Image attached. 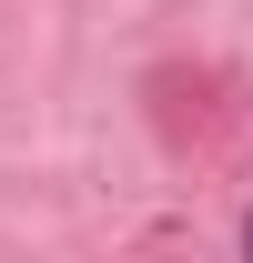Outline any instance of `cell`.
I'll return each instance as SVG.
<instances>
[{
	"label": "cell",
	"mask_w": 253,
	"mask_h": 263,
	"mask_svg": "<svg viewBox=\"0 0 253 263\" xmlns=\"http://www.w3.org/2000/svg\"><path fill=\"white\" fill-rule=\"evenodd\" d=\"M243 243H253V223H243Z\"/></svg>",
	"instance_id": "6da1fadb"
}]
</instances>
